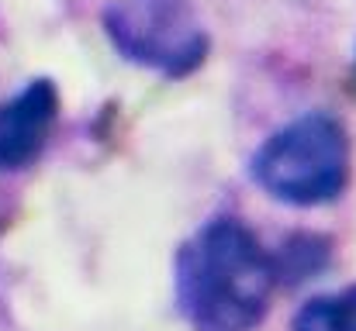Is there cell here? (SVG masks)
<instances>
[{"instance_id": "cell-1", "label": "cell", "mask_w": 356, "mask_h": 331, "mask_svg": "<svg viewBox=\"0 0 356 331\" xmlns=\"http://www.w3.org/2000/svg\"><path fill=\"white\" fill-rule=\"evenodd\" d=\"M277 283V252L232 214L204 221L177 252V304L194 331H256Z\"/></svg>"}, {"instance_id": "cell-2", "label": "cell", "mask_w": 356, "mask_h": 331, "mask_svg": "<svg viewBox=\"0 0 356 331\" xmlns=\"http://www.w3.org/2000/svg\"><path fill=\"white\" fill-rule=\"evenodd\" d=\"M353 173L346 124L332 110H308L277 128L249 159L252 183L291 207H322L343 197Z\"/></svg>"}, {"instance_id": "cell-3", "label": "cell", "mask_w": 356, "mask_h": 331, "mask_svg": "<svg viewBox=\"0 0 356 331\" xmlns=\"http://www.w3.org/2000/svg\"><path fill=\"white\" fill-rule=\"evenodd\" d=\"M101 24L128 62L170 80L191 76L211 52L191 0H111L101 10Z\"/></svg>"}, {"instance_id": "cell-4", "label": "cell", "mask_w": 356, "mask_h": 331, "mask_svg": "<svg viewBox=\"0 0 356 331\" xmlns=\"http://www.w3.org/2000/svg\"><path fill=\"white\" fill-rule=\"evenodd\" d=\"M59 121V90L52 80H31L0 104V169L31 166L49 145Z\"/></svg>"}, {"instance_id": "cell-5", "label": "cell", "mask_w": 356, "mask_h": 331, "mask_svg": "<svg viewBox=\"0 0 356 331\" xmlns=\"http://www.w3.org/2000/svg\"><path fill=\"white\" fill-rule=\"evenodd\" d=\"M291 331H356V283L301 304Z\"/></svg>"}, {"instance_id": "cell-6", "label": "cell", "mask_w": 356, "mask_h": 331, "mask_svg": "<svg viewBox=\"0 0 356 331\" xmlns=\"http://www.w3.org/2000/svg\"><path fill=\"white\" fill-rule=\"evenodd\" d=\"M353 87H356V49H353Z\"/></svg>"}]
</instances>
